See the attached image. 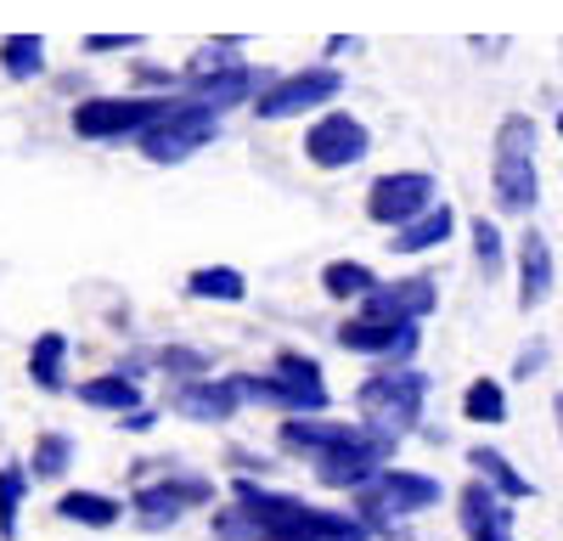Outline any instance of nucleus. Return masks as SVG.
<instances>
[{
    "instance_id": "obj_8",
    "label": "nucleus",
    "mask_w": 563,
    "mask_h": 541,
    "mask_svg": "<svg viewBox=\"0 0 563 541\" xmlns=\"http://www.w3.org/2000/svg\"><path fill=\"white\" fill-rule=\"evenodd\" d=\"M440 203V180L429 169H389L366 187V220L384 225V232H395V225L417 220L422 209Z\"/></svg>"
},
{
    "instance_id": "obj_33",
    "label": "nucleus",
    "mask_w": 563,
    "mask_h": 541,
    "mask_svg": "<svg viewBox=\"0 0 563 541\" xmlns=\"http://www.w3.org/2000/svg\"><path fill=\"white\" fill-rule=\"evenodd\" d=\"M541 367H547V339H530V344L519 350V361H512V378H519V384H530Z\"/></svg>"
},
{
    "instance_id": "obj_10",
    "label": "nucleus",
    "mask_w": 563,
    "mask_h": 541,
    "mask_svg": "<svg viewBox=\"0 0 563 541\" xmlns=\"http://www.w3.org/2000/svg\"><path fill=\"white\" fill-rule=\"evenodd\" d=\"M366 153H372V130L350 108H327L305 130V164H316V169H350Z\"/></svg>"
},
{
    "instance_id": "obj_25",
    "label": "nucleus",
    "mask_w": 563,
    "mask_h": 541,
    "mask_svg": "<svg viewBox=\"0 0 563 541\" xmlns=\"http://www.w3.org/2000/svg\"><path fill=\"white\" fill-rule=\"evenodd\" d=\"M0 74L40 79L45 74V34H0Z\"/></svg>"
},
{
    "instance_id": "obj_26",
    "label": "nucleus",
    "mask_w": 563,
    "mask_h": 541,
    "mask_svg": "<svg viewBox=\"0 0 563 541\" xmlns=\"http://www.w3.org/2000/svg\"><path fill=\"white\" fill-rule=\"evenodd\" d=\"M462 418L485 423V429L507 423V389H501V378H474V384H467L462 389Z\"/></svg>"
},
{
    "instance_id": "obj_38",
    "label": "nucleus",
    "mask_w": 563,
    "mask_h": 541,
    "mask_svg": "<svg viewBox=\"0 0 563 541\" xmlns=\"http://www.w3.org/2000/svg\"><path fill=\"white\" fill-rule=\"evenodd\" d=\"M552 124H558V142H563V108H558V119H552Z\"/></svg>"
},
{
    "instance_id": "obj_23",
    "label": "nucleus",
    "mask_w": 563,
    "mask_h": 541,
    "mask_svg": "<svg viewBox=\"0 0 563 541\" xmlns=\"http://www.w3.org/2000/svg\"><path fill=\"white\" fill-rule=\"evenodd\" d=\"M372 288H378V270H372V265H361V260H327L321 265V294L327 299H339V305H361Z\"/></svg>"
},
{
    "instance_id": "obj_18",
    "label": "nucleus",
    "mask_w": 563,
    "mask_h": 541,
    "mask_svg": "<svg viewBox=\"0 0 563 541\" xmlns=\"http://www.w3.org/2000/svg\"><path fill=\"white\" fill-rule=\"evenodd\" d=\"M451 232H456V209L440 198L434 209H422L417 220L395 225V232H389V254H434V249L451 243Z\"/></svg>"
},
{
    "instance_id": "obj_31",
    "label": "nucleus",
    "mask_w": 563,
    "mask_h": 541,
    "mask_svg": "<svg viewBox=\"0 0 563 541\" xmlns=\"http://www.w3.org/2000/svg\"><path fill=\"white\" fill-rule=\"evenodd\" d=\"M243 34H231V40H214V45H198L192 57H186V79H198V74H220V68H238V52H243Z\"/></svg>"
},
{
    "instance_id": "obj_2",
    "label": "nucleus",
    "mask_w": 563,
    "mask_h": 541,
    "mask_svg": "<svg viewBox=\"0 0 563 541\" xmlns=\"http://www.w3.org/2000/svg\"><path fill=\"white\" fill-rule=\"evenodd\" d=\"M440 496H445V485H440L434 474H417V468H395V463H389L372 485L350 490V514H355L372 536L400 541V519L440 508Z\"/></svg>"
},
{
    "instance_id": "obj_37",
    "label": "nucleus",
    "mask_w": 563,
    "mask_h": 541,
    "mask_svg": "<svg viewBox=\"0 0 563 541\" xmlns=\"http://www.w3.org/2000/svg\"><path fill=\"white\" fill-rule=\"evenodd\" d=\"M552 418H558V440H563V389H558V400H552Z\"/></svg>"
},
{
    "instance_id": "obj_16",
    "label": "nucleus",
    "mask_w": 563,
    "mask_h": 541,
    "mask_svg": "<svg viewBox=\"0 0 563 541\" xmlns=\"http://www.w3.org/2000/svg\"><path fill=\"white\" fill-rule=\"evenodd\" d=\"M366 434V423H339V418H282V429H276V440H282V451H294V457H305V463H316V457H327V451H339V445H355Z\"/></svg>"
},
{
    "instance_id": "obj_1",
    "label": "nucleus",
    "mask_w": 563,
    "mask_h": 541,
    "mask_svg": "<svg viewBox=\"0 0 563 541\" xmlns=\"http://www.w3.org/2000/svg\"><path fill=\"white\" fill-rule=\"evenodd\" d=\"M490 198L501 214H536L541 169H536V119L507 113L490 135Z\"/></svg>"
},
{
    "instance_id": "obj_22",
    "label": "nucleus",
    "mask_w": 563,
    "mask_h": 541,
    "mask_svg": "<svg viewBox=\"0 0 563 541\" xmlns=\"http://www.w3.org/2000/svg\"><path fill=\"white\" fill-rule=\"evenodd\" d=\"M79 400H85V406H97V412L124 418V412H135V406H141V378H124V373L85 378V384H79Z\"/></svg>"
},
{
    "instance_id": "obj_3",
    "label": "nucleus",
    "mask_w": 563,
    "mask_h": 541,
    "mask_svg": "<svg viewBox=\"0 0 563 541\" xmlns=\"http://www.w3.org/2000/svg\"><path fill=\"white\" fill-rule=\"evenodd\" d=\"M429 373L422 367H411V361H400V367H384L372 373V378H361V389H355V406H361V423L366 429H378V434H389V440H406L417 423H422V400H429Z\"/></svg>"
},
{
    "instance_id": "obj_5",
    "label": "nucleus",
    "mask_w": 563,
    "mask_h": 541,
    "mask_svg": "<svg viewBox=\"0 0 563 541\" xmlns=\"http://www.w3.org/2000/svg\"><path fill=\"white\" fill-rule=\"evenodd\" d=\"M339 97H344V74L327 68V63H310V68H299V74H288V79H271L249 108H254V119L282 124V119L327 113V102H339Z\"/></svg>"
},
{
    "instance_id": "obj_11",
    "label": "nucleus",
    "mask_w": 563,
    "mask_h": 541,
    "mask_svg": "<svg viewBox=\"0 0 563 541\" xmlns=\"http://www.w3.org/2000/svg\"><path fill=\"white\" fill-rule=\"evenodd\" d=\"M456 525L467 541H512V503L490 485V479H467L456 490Z\"/></svg>"
},
{
    "instance_id": "obj_9",
    "label": "nucleus",
    "mask_w": 563,
    "mask_h": 541,
    "mask_svg": "<svg viewBox=\"0 0 563 541\" xmlns=\"http://www.w3.org/2000/svg\"><path fill=\"white\" fill-rule=\"evenodd\" d=\"M333 339H339V350H350V355H372V361H389V367H400V361H411L417 344H422V322H389V316L355 310V316H344V322L333 328Z\"/></svg>"
},
{
    "instance_id": "obj_4",
    "label": "nucleus",
    "mask_w": 563,
    "mask_h": 541,
    "mask_svg": "<svg viewBox=\"0 0 563 541\" xmlns=\"http://www.w3.org/2000/svg\"><path fill=\"white\" fill-rule=\"evenodd\" d=\"M186 102V90H158V97H85L68 113V130L79 142H135L147 124L175 113Z\"/></svg>"
},
{
    "instance_id": "obj_36",
    "label": "nucleus",
    "mask_w": 563,
    "mask_h": 541,
    "mask_svg": "<svg viewBox=\"0 0 563 541\" xmlns=\"http://www.w3.org/2000/svg\"><path fill=\"white\" fill-rule=\"evenodd\" d=\"M344 52H361V40H350V34H333V40H327V57H344Z\"/></svg>"
},
{
    "instance_id": "obj_19",
    "label": "nucleus",
    "mask_w": 563,
    "mask_h": 541,
    "mask_svg": "<svg viewBox=\"0 0 563 541\" xmlns=\"http://www.w3.org/2000/svg\"><path fill=\"white\" fill-rule=\"evenodd\" d=\"M57 519L85 525V530H113L124 519V503L108 496V490H63L57 496Z\"/></svg>"
},
{
    "instance_id": "obj_21",
    "label": "nucleus",
    "mask_w": 563,
    "mask_h": 541,
    "mask_svg": "<svg viewBox=\"0 0 563 541\" xmlns=\"http://www.w3.org/2000/svg\"><path fill=\"white\" fill-rule=\"evenodd\" d=\"M29 378L45 395H63L68 389V339L63 333H40L29 350Z\"/></svg>"
},
{
    "instance_id": "obj_7",
    "label": "nucleus",
    "mask_w": 563,
    "mask_h": 541,
    "mask_svg": "<svg viewBox=\"0 0 563 541\" xmlns=\"http://www.w3.org/2000/svg\"><path fill=\"white\" fill-rule=\"evenodd\" d=\"M209 503H214V479H203V474H164V479L135 485L130 514H135L141 530H169L192 508H209Z\"/></svg>"
},
{
    "instance_id": "obj_20",
    "label": "nucleus",
    "mask_w": 563,
    "mask_h": 541,
    "mask_svg": "<svg viewBox=\"0 0 563 541\" xmlns=\"http://www.w3.org/2000/svg\"><path fill=\"white\" fill-rule=\"evenodd\" d=\"M467 468H474L479 479H490L507 503H525V496H536V485L512 468V457H507V451H496V445H474V451H467Z\"/></svg>"
},
{
    "instance_id": "obj_15",
    "label": "nucleus",
    "mask_w": 563,
    "mask_h": 541,
    "mask_svg": "<svg viewBox=\"0 0 563 541\" xmlns=\"http://www.w3.org/2000/svg\"><path fill=\"white\" fill-rule=\"evenodd\" d=\"M231 378H238L243 400L276 406V412H288V418H316V412L333 406V395H327V389H299V384H288L282 373H231Z\"/></svg>"
},
{
    "instance_id": "obj_29",
    "label": "nucleus",
    "mask_w": 563,
    "mask_h": 541,
    "mask_svg": "<svg viewBox=\"0 0 563 541\" xmlns=\"http://www.w3.org/2000/svg\"><path fill=\"white\" fill-rule=\"evenodd\" d=\"M153 361H158V373L175 378V384H192V378H209L214 373V361L203 350H192V344H164Z\"/></svg>"
},
{
    "instance_id": "obj_17",
    "label": "nucleus",
    "mask_w": 563,
    "mask_h": 541,
    "mask_svg": "<svg viewBox=\"0 0 563 541\" xmlns=\"http://www.w3.org/2000/svg\"><path fill=\"white\" fill-rule=\"evenodd\" d=\"M265 85H271V74H254L249 63H238V68H220V74H198V79H186V97L203 102V108H214V113H231V108L254 102Z\"/></svg>"
},
{
    "instance_id": "obj_35",
    "label": "nucleus",
    "mask_w": 563,
    "mask_h": 541,
    "mask_svg": "<svg viewBox=\"0 0 563 541\" xmlns=\"http://www.w3.org/2000/svg\"><path fill=\"white\" fill-rule=\"evenodd\" d=\"M153 423H158L153 406H135V412H124V418H119V429H124V434H147Z\"/></svg>"
},
{
    "instance_id": "obj_30",
    "label": "nucleus",
    "mask_w": 563,
    "mask_h": 541,
    "mask_svg": "<svg viewBox=\"0 0 563 541\" xmlns=\"http://www.w3.org/2000/svg\"><path fill=\"white\" fill-rule=\"evenodd\" d=\"M29 468H0V541H12L18 536V514H23V496H29Z\"/></svg>"
},
{
    "instance_id": "obj_32",
    "label": "nucleus",
    "mask_w": 563,
    "mask_h": 541,
    "mask_svg": "<svg viewBox=\"0 0 563 541\" xmlns=\"http://www.w3.org/2000/svg\"><path fill=\"white\" fill-rule=\"evenodd\" d=\"M271 373H282V378L299 384V389H327V384H321V361L305 355V350H282V355L271 361Z\"/></svg>"
},
{
    "instance_id": "obj_12",
    "label": "nucleus",
    "mask_w": 563,
    "mask_h": 541,
    "mask_svg": "<svg viewBox=\"0 0 563 541\" xmlns=\"http://www.w3.org/2000/svg\"><path fill=\"white\" fill-rule=\"evenodd\" d=\"M366 316H389V322H429L440 310V283L429 270H411V277H395V283H378L366 299H361Z\"/></svg>"
},
{
    "instance_id": "obj_34",
    "label": "nucleus",
    "mask_w": 563,
    "mask_h": 541,
    "mask_svg": "<svg viewBox=\"0 0 563 541\" xmlns=\"http://www.w3.org/2000/svg\"><path fill=\"white\" fill-rule=\"evenodd\" d=\"M141 34H85V52H135Z\"/></svg>"
},
{
    "instance_id": "obj_24",
    "label": "nucleus",
    "mask_w": 563,
    "mask_h": 541,
    "mask_svg": "<svg viewBox=\"0 0 563 541\" xmlns=\"http://www.w3.org/2000/svg\"><path fill=\"white\" fill-rule=\"evenodd\" d=\"M186 294L192 299H214V305H243L249 299V277L238 265H198L186 277Z\"/></svg>"
},
{
    "instance_id": "obj_27",
    "label": "nucleus",
    "mask_w": 563,
    "mask_h": 541,
    "mask_svg": "<svg viewBox=\"0 0 563 541\" xmlns=\"http://www.w3.org/2000/svg\"><path fill=\"white\" fill-rule=\"evenodd\" d=\"M467 238H474V265H479V277L496 283L501 270H507V238H501V225H496L490 214H474Z\"/></svg>"
},
{
    "instance_id": "obj_6",
    "label": "nucleus",
    "mask_w": 563,
    "mask_h": 541,
    "mask_svg": "<svg viewBox=\"0 0 563 541\" xmlns=\"http://www.w3.org/2000/svg\"><path fill=\"white\" fill-rule=\"evenodd\" d=\"M214 135H220V113L186 97L175 113H164L158 124L141 130L135 147H141V158H147V164H186L192 153L214 147Z\"/></svg>"
},
{
    "instance_id": "obj_28",
    "label": "nucleus",
    "mask_w": 563,
    "mask_h": 541,
    "mask_svg": "<svg viewBox=\"0 0 563 541\" xmlns=\"http://www.w3.org/2000/svg\"><path fill=\"white\" fill-rule=\"evenodd\" d=\"M68 463H74V440H68L63 429H45V434L34 440V451H29V474H34V479H63Z\"/></svg>"
},
{
    "instance_id": "obj_13",
    "label": "nucleus",
    "mask_w": 563,
    "mask_h": 541,
    "mask_svg": "<svg viewBox=\"0 0 563 541\" xmlns=\"http://www.w3.org/2000/svg\"><path fill=\"white\" fill-rule=\"evenodd\" d=\"M169 412L186 418V423H231L243 412V389L238 378H192V384H175L169 395Z\"/></svg>"
},
{
    "instance_id": "obj_14",
    "label": "nucleus",
    "mask_w": 563,
    "mask_h": 541,
    "mask_svg": "<svg viewBox=\"0 0 563 541\" xmlns=\"http://www.w3.org/2000/svg\"><path fill=\"white\" fill-rule=\"evenodd\" d=\"M512 270H519V310H541L552 299V283H558V260H552V243L547 232L525 225L519 243H512Z\"/></svg>"
}]
</instances>
